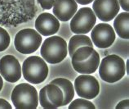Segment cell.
<instances>
[{"label": "cell", "instance_id": "9c48e42d", "mask_svg": "<svg viewBox=\"0 0 129 109\" xmlns=\"http://www.w3.org/2000/svg\"><path fill=\"white\" fill-rule=\"evenodd\" d=\"M74 90L80 98L92 99L99 94L100 85L94 76L89 74H83L75 79Z\"/></svg>", "mask_w": 129, "mask_h": 109}, {"label": "cell", "instance_id": "ffe728a7", "mask_svg": "<svg viewBox=\"0 0 129 109\" xmlns=\"http://www.w3.org/2000/svg\"><path fill=\"white\" fill-rule=\"evenodd\" d=\"M38 3L42 7V8L45 10H50L52 8L55 0H37Z\"/></svg>", "mask_w": 129, "mask_h": 109}, {"label": "cell", "instance_id": "5b68a950", "mask_svg": "<svg viewBox=\"0 0 129 109\" xmlns=\"http://www.w3.org/2000/svg\"><path fill=\"white\" fill-rule=\"evenodd\" d=\"M11 99L16 109H35L39 105L36 89L26 83H21L14 88Z\"/></svg>", "mask_w": 129, "mask_h": 109}, {"label": "cell", "instance_id": "cb8c5ba5", "mask_svg": "<svg viewBox=\"0 0 129 109\" xmlns=\"http://www.w3.org/2000/svg\"><path fill=\"white\" fill-rule=\"evenodd\" d=\"M92 1H94V0H75L76 3H79L81 5H87L89 3H92Z\"/></svg>", "mask_w": 129, "mask_h": 109}, {"label": "cell", "instance_id": "3957f363", "mask_svg": "<svg viewBox=\"0 0 129 109\" xmlns=\"http://www.w3.org/2000/svg\"><path fill=\"white\" fill-rule=\"evenodd\" d=\"M41 56L44 61L50 64L61 62L68 54L67 43L60 36H51L44 40L41 49Z\"/></svg>", "mask_w": 129, "mask_h": 109}, {"label": "cell", "instance_id": "52a82bcc", "mask_svg": "<svg viewBox=\"0 0 129 109\" xmlns=\"http://www.w3.org/2000/svg\"><path fill=\"white\" fill-rule=\"evenodd\" d=\"M70 20L71 31L77 35H85L89 33L96 25V16L92 9L85 7L76 12Z\"/></svg>", "mask_w": 129, "mask_h": 109}, {"label": "cell", "instance_id": "7a4b0ae2", "mask_svg": "<svg viewBox=\"0 0 129 109\" xmlns=\"http://www.w3.org/2000/svg\"><path fill=\"white\" fill-rule=\"evenodd\" d=\"M100 77L107 83H115L125 76L126 67L123 59L112 54L105 57L99 64Z\"/></svg>", "mask_w": 129, "mask_h": 109}, {"label": "cell", "instance_id": "7c38bea8", "mask_svg": "<svg viewBox=\"0 0 129 109\" xmlns=\"http://www.w3.org/2000/svg\"><path fill=\"white\" fill-rule=\"evenodd\" d=\"M93 12L99 20L105 22L112 21L120 10L118 0H94Z\"/></svg>", "mask_w": 129, "mask_h": 109}, {"label": "cell", "instance_id": "8fae6325", "mask_svg": "<svg viewBox=\"0 0 129 109\" xmlns=\"http://www.w3.org/2000/svg\"><path fill=\"white\" fill-rule=\"evenodd\" d=\"M21 67L12 55L3 56L0 59V74L5 80L16 83L21 78Z\"/></svg>", "mask_w": 129, "mask_h": 109}, {"label": "cell", "instance_id": "8992f818", "mask_svg": "<svg viewBox=\"0 0 129 109\" xmlns=\"http://www.w3.org/2000/svg\"><path fill=\"white\" fill-rule=\"evenodd\" d=\"M42 43V36L37 30L30 28L23 29L16 34L14 45L19 53L30 54L35 53Z\"/></svg>", "mask_w": 129, "mask_h": 109}, {"label": "cell", "instance_id": "7402d4cb", "mask_svg": "<svg viewBox=\"0 0 129 109\" xmlns=\"http://www.w3.org/2000/svg\"><path fill=\"white\" fill-rule=\"evenodd\" d=\"M12 107L8 101L3 99V98H0V109H12Z\"/></svg>", "mask_w": 129, "mask_h": 109}, {"label": "cell", "instance_id": "ac0fdd59", "mask_svg": "<svg viewBox=\"0 0 129 109\" xmlns=\"http://www.w3.org/2000/svg\"><path fill=\"white\" fill-rule=\"evenodd\" d=\"M71 103V102H70ZM95 109L96 107L91 102L84 98H78L74 100L69 106V109Z\"/></svg>", "mask_w": 129, "mask_h": 109}, {"label": "cell", "instance_id": "277c9868", "mask_svg": "<svg viewBox=\"0 0 129 109\" xmlns=\"http://www.w3.org/2000/svg\"><path fill=\"white\" fill-rule=\"evenodd\" d=\"M21 71L28 82L39 84L43 82L48 76V67L43 58L38 56H30L23 62Z\"/></svg>", "mask_w": 129, "mask_h": 109}, {"label": "cell", "instance_id": "603a6c76", "mask_svg": "<svg viewBox=\"0 0 129 109\" xmlns=\"http://www.w3.org/2000/svg\"><path fill=\"white\" fill-rule=\"evenodd\" d=\"M128 2H129V0H118L119 6L126 12L129 11V3Z\"/></svg>", "mask_w": 129, "mask_h": 109}, {"label": "cell", "instance_id": "4fadbf2b", "mask_svg": "<svg viewBox=\"0 0 129 109\" xmlns=\"http://www.w3.org/2000/svg\"><path fill=\"white\" fill-rule=\"evenodd\" d=\"M60 21L51 13H42L35 21V28L40 35L51 36L55 35L60 29Z\"/></svg>", "mask_w": 129, "mask_h": 109}, {"label": "cell", "instance_id": "ba28073f", "mask_svg": "<svg viewBox=\"0 0 129 109\" xmlns=\"http://www.w3.org/2000/svg\"><path fill=\"white\" fill-rule=\"evenodd\" d=\"M39 100L43 108L56 109L63 106L64 94L60 87L50 83L40 90Z\"/></svg>", "mask_w": 129, "mask_h": 109}, {"label": "cell", "instance_id": "e0dca14e", "mask_svg": "<svg viewBox=\"0 0 129 109\" xmlns=\"http://www.w3.org/2000/svg\"><path fill=\"white\" fill-rule=\"evenodd\" d=\"M83 46H92V41L88 36L85 35H76L70 38L69 44L67 45L68 53L70 57H72L73 53L80 47Z\"/></svg>", "mask_w": 129, "mask_h": 109}, {"label": "cell", "instance_id": "484cf974", "mask_svg": "<svg viewBox=\"0 0 129 109\" xmlns=\"http://www.w3.org/2000/svg\"><path fill=\"white\" fill-rule=\"evenodd\" d=\"M2 88H3V79H2L1 76H0V91H1Z\"/></svg>", "mask_w": 129, "mask_h": 109}, {"label": "cell", "instance_id": "30bf717a", "mask_svg": "<svg viewBox=\"0 0 129 109\" xmlns=\"http://www.w3.org/2000/svg\"><path fill=\"white\" fill-rule=\"evenodd\" d=\"M91 37L92 43L100 49L110 47L116 38L114 28L107 23H99L94 26Z\"/></svg>", "mask_w": 129, "mask_h": 109}, {"label": "cell", "instance_id": "d6986e66", "mask_svg": "<svg viewBox=\"0 0 129 109\" xmlns=\"http://www.w3.org/2000/svg\"><path fill=\"white\" fill-rule=\"evenodd\" d=\"M11 39L7 30L0 26V52L4 51L9 46Z\"/></svg>", "mask_w": 129, "mask_h": 109}, {"label": "cell", "instance_id": "d4e9b609", "mask_svg": "<svg viewBox=\"0 0 129 109\" xmlns=\"http://www.w3.org/2000/svg\"><path fill=\"white\" fill-rule=\"evenodd\" d=\"M129 61L127 60V64H126V66H125V67H126V73L128 75L129 74V70H128V68H129Z\"/></svg>", "mask_w": 129, "mask_h": 109}, {"label": "cell", "instance_id": "6da1fadb", "mask_svg": "<svg viewBox=\"0 0 129 109\" xmlns=\"http://www.w3.org/2000/svg\"><path fill=\"white\" fill-rule=\"evenodd\" d=\"M72 66L77 72L92 74L96 72L100 64V56L93 47L83 46L79 48L73 53Z\"/></svg>", "mask_w": 129, "mask_h": 109}, {"label": "cell", "instance_id": "5bb4252c", "mask_svg": "<svg viewBox=\"0 0 129 109\" xmlns=\"http://www.w3.org/2000/svg\"><path fill=\"white\" fill-rule=\"evenodd\" d=\"M53 15L60 21H68L73 17L78 9L75 0H55Z\"/></svg>", "mask_w": 129, "mask_h": 109}, {"label": "cell", "instance_id": "9a60e30c", "mask_svg": "<svg viewBox=\"0 0 129 109\" xmlns=\"http://www.w3.org/2000/svg\"><path fill=\"white\" fill-rule=\"evenodd\" d=\"M114 27L118 35L122 39H128L129 38V13L128 12H122L115 16Z\"/></svg>", "mask_w": 129, "mask_h": 109}, {"label": "cell", "instance_id": "2e32d148", "mask_svg": "<svg viewBox=\"0 0 129 109\" xmlns=\"http://www.w3.org/2000/svg\"><path fill=\"white\" fill-rule=\"evenodd\" d=\"M51 84H56L62 90L64 94L63 106L70 103V102L73 100L74 97V88L72 83L69 80L64 79V78H56L51 81Z\"/></svg>", "mask_w": 129, "mask_h": 109}, {"label": "cell", "instance_id": "44dd1931", "mask_svg": "<svg viewBox=\"0 0 129 109\" xmlns=\"http://www.w3.org/2000/svg\"><path fill=\"white\" fill-rule=\"evenodd\" d=\"M117 109H128L129 108V100L124 99L123 101L119 102L116 106Z\"/></svg>", "mask_w": 129, "mask_h": 109}]
</instances>
